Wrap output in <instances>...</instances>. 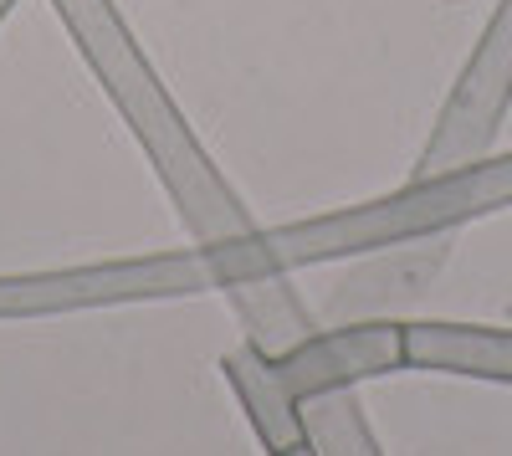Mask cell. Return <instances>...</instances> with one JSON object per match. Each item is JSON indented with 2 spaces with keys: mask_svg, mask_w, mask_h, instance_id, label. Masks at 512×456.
I'll return each mask as SVG.
<instances>
[{
  "mask_svg": "<svg viewBox=\"0 0 512 456\" xmlns=\"http://www.w3.org/2000/svg\"><path fill=\"white\" fill-rule=\"evenodd\" d=\"M6 11H11V0H0V16H6Z\"/></svg>",
  "mask_w": 512,
  "mask_h": 456,
  "instance_id": "7",
  "label": "cell"
},
{
  "mask_svg": "<svg viewBox=\"0 0 512 456\" xmlns=\"http://www.w3.org/2000/svg\"><path fill=\"white\" fill-rule=\"evenodd\" d=\"M226 375H231V385L241 390L256 431H262V441L272 446V456L287 451V446H297V441H308L303 416H297V400H292V395L277 385V375H272V359H262L256 349H241V354L226 359Z\"/></svg>",
  "mask_w": 512,
  "mask_h": 456,
  "instance_id": "4",
  "label": "cell"
},
{
  "mask_svg": "<svg viewBox=\"0 0 512 456\" xmlns=\"http://www.w3.org/2000/svg\"><path fill=\"white\" fill-rule=\"evenodd\" d=\"M52 6L62 11L67 31L77 36L82 57H88L93 72L103 77L108 98L123 108L128 129L139 134L159 180L169 185V195H175L190 236L200 241V252H231V246L251 241L256 226L246 216V205L226 190L216 164H210L205 149L195 144L190 123L180 118L175 103H169L154 67L144 62V52L134 47L128 26L118 21L113 0H52Z\"/></svg>",
  "mask_w": 512,
  "mask_h": 456,
  "instance_id": "1",
  "label": "cell"
},
{
  "mask_svg": "<svg viewBox=\"0 0 512 456\" xmlns=\"http://www.w3.org/2000/svg\"><path fill=\"white\" fill-rule=\"evenodd\" d=\"M297 416H303V431H308L318 456H379L364 421H359V405L344 390L303 395L297 400Z\"/></svg>",
  "mask_w": 512,
  "mask_h": 456,
  "instance_id": "5",
  "label": "cell"
},
{
  "mask_svg": "<svg viewBox=\"0 0 512 456\" xmlns=\"http://www.w3.org/2000/svg\"><path fill=\"white\" fill-rule=\"evenodd\" d=\"M200 287H221L210 252L103 262V267L36 272V277H0V318L108 308V303H139V298H185V293H200Z\"/></svg>",
  "mask_w": 512,
  "mask_h": 456,
  "instance_id": "2",
  "label": "cell"
},
{
  "mask_svg": "<svg viewBox=\"0 0 512 456\" xmlns=\"http://www.w3.org/2000/svg\"><path fill=\"white\" fill-rule=\"evenodd\" d=\"M400 354H405V339L395 328H344V334H328V339L313 334L297 349L277 354L272 375L292 400H303V395H318V390L349 385L354 375H379V369H390Z\"/></svg>",
  "mask_w": 512,
  "mask_h": 456,
  "instance_id": "3",
  "label": "cell"
},
{
  "mask_svg": "<svg viewBox=\"0 0 512 456\" xmlns=\"http://www.w3.org/2000/svg\"><path fill=\"white\" fill-rule=\"evenodd\" d=\"M277 456H318V451H313V441H297V446H287V451H277Z\"/></svg>",
  "mask_w": 512,
  "mask_h": 456,
  "instance_id": "6",
  "label": "cell"
}]
</instances>
